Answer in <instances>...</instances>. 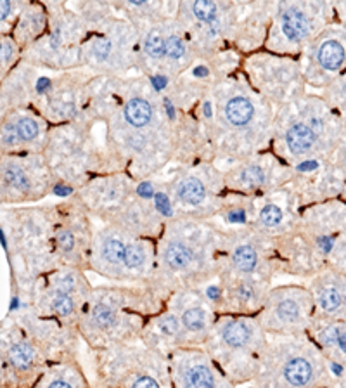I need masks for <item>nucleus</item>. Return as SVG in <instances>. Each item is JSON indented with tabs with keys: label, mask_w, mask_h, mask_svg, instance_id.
<instances>
[{
	"label": "nucleus",
	"mask_w": 346,
	"mask_h": 388,
	"mask_svg": "<svg viewBox=\"0 0 346 388\" xmlns=\"http://www.w3.org/2000/svg\"><path fill=\"white\" fill-rule=\"evenodd\" d=\"M206 354L230 383L253 382L266 345V333L257 319L225 315L215 321L206 341Z\"/></svg>",
	"instance_id": "obj_1"
},
{
	"label": "nucleus",
	"mask_w": 346,
	"mask_h": 388,
	"mask_svg": "<svg viewBox=\"0 0 346 388\" xmlns=\"http://www.w3.org/2000/svg\"><path fill=\"white\" fill-rule=\"evenodd\" d=\"M97 388H173L168 362L149 347L118 345L103 352Z\"/></svg>",
	"instance_id": "obj_2"
},
{
	"label": "nucleus",
	"mask_w": 346,
	"mask_h": 388,
	"mask_svg": "<svg viewBox=\"0 0 346 388\" xmlns=\"http://www.w3.org/2000/svg\"><path fill=\"white\" fill-rule=\"evenodd\" d=\"M213 241L206 229L193 224H173L160 246V267L170 279L183 276L194 279L210 267Z\"/></svg>",
	"instance_id": "obj_3"
},
{
	"label": "nucleus",
	"mask_w": 346,
	"mask_h": 388,
	"mask_svg": "<svg viewBox=\"0 0 346 388\" xmlns=\"http://www.w3.org/2000/svg\"><path fill=\"white\" fill-rule=\"evenodd\" d=\"M127 297L116 290H99L85 307L82 331L93 345H107L135 338L139 322L123 314ZM116 345V347H118Z\"/></svg>",
	"instance_id": "obj_4"
},
{
	"label": "nucleus",
	"mask_w": 346,
	"mask_h": 388,
	"mask_svg": "<svg viewBox=\"0 0 346 388\" xmlns=\"http://www.w3.org/2000/svg\"><path fill=\"white\" fill-rule=\"evenodd\" d=\"M173 388H236L210 355L197 348H179L168 361Z\"/></svg>",
	"instance_id": "obj_5"
},
{
	"label": "nucleus",
	"mask_w": 346,
	"mask_h": 388,
	"mask_svg": "<svg viewBox=\"0 0 346 388\" xmlns=\"http://www.w3.org/2000/svg\"><path fill=\"white\" fill-rule=\"evenodd\" d=\"M85 281L75 269H63L50 276L49 288L43 293V305L54 318L70 321L82 308Z\"/></svg>",
	"instance_id": "obj_6"
},
{
	"label": "nucleus",
	"mask_w": 346,
	"mask_h": 388,
	"mask_svg": "<svg viewBox=\"0 0 346 388\" xmlns=\"http://www.w3.org/2000/svg\"><path fill=\"white\" fill-rule=\"evenodd\" d=\"M0 355L17 378L31 376L42 364L40 350L35 341L14 324L0 329Z\"/></svg>",
	"instance_id": "obj_7"
},
{
	"label": "nucleus",
	"mask_w": 346,
	"mask_h": 388,
	"mask_svg": "<svg viewBox=\"0 0 346 388\" xmlns=\"http://www.w3.org/2000/svg\"><path fill=\"white\" fill-rule=\"evenodd\" d=\"M263 312L257 319L265 333L284 331L298 326L305 318V301L293 290H279L266 297Z\"/></svg>",
	"instance_id": "obj_8"
},
{
	"label": "nucleus",
	"mask_w": 346,
	"mask_h": 388,
	"mask_svg": "<svg viewBox=\"0 0 346 388\" xmlns=\"http://www.w3.org/2000/svg\"><path fill=\"white\" fill-rule=\"evenodd\" d=\"M40 191V181L30 163L16 156L0 158V201L33 200Z\"/></svg>",
	"instance_id": "obj_9"
},
{
	"label": "nucleus",
	"mask_w": 346,
	"mask_h": 388,
	"mask_svg": "<svg viewBox=\"0 0 346 388\" xmlns=\"http://www.w3.org/2000/svg\"><path fill=\"white\" fill-rule=\"evenodd\" d=\"M42 135V125L33 114L23 113L21 110L10 111L0 124V151L13 153L35 144Z\"/></svg>",
	"instance_id": "obj_10"
},
{
	"label": "nucleus",
	"mask_w": 346,
	"mask_h": 388,
	"mask_svg": "<svg viewBox=\"0 0 346 388\" xmlns=\"http://www.w3.org/2000/svg\"><path fill=\"white\" fill-rule=\"evenodd\" d=\"M172 312L179 318L187 341H197V343L206 341L215 321L211 318L210 308L203 301H196L193 298L179 294L175 298V308H172Z\"/></svg>",
	"instance_id": "obj_11"
},
{
	"label": "nucleus",
	"mask_w": 346,
	"mask_h": 388,
	"mask_svg": "<svg viewBox=\"0 0 346 388\" xmlns=\"http://www.w3.org/2000/svg\"><path fill=\"white\" fill-rule=\"evenodd\" d=\"M123 229H107L97 236L93 244V257H96V267L100 272L120 276L123 272L125 250L130 239Z\"/></svg>",
	"instance_id": "obj_12"
},
{
	"label": "nucleus",
	"mask_w": 346,
	"mask_h": 388,
	"mask_svg": "<svg viewBox=\"0 0 346 388\" xmlns=\"http://www.w3.org/2000/svg\"><path fill=\"white\" fill-rule=\"evenodd\" d=\"M225 293L234 308L241 312L258 311L269 297L262 279L237 274H232V279L227 283V288L223 290V294Z\"/></svg>",
	"instance_id": "obj_13"
},
{
	"label": "nucleus",
	"mask_w": 346,
	"mask_h": 388,
	"mask_svg": "<svg viewBox=\"0 0 346 388\" xmlns=\"http://www.w3.org/2000/svg\"><path fill=\"white\" fill-rule=\"evenodd\" d=\"M146 336L151 345L149 348L156 352H160V347H170L173 354L175 350L182 348L180 345L187 343L179 318L172 311H167L158 315V318H154L151 321L147 333L144 331V338Z\"/></svg>",
	"instance_id": "obj_14"
},
{
	"label": "nucleus",
	"mask_w": 346,
	"mask_h": 388,
	"mask_svg": "<svg viewBox=\"0 0 346 388\" xmlns=\"http://www.w3.org/2000/svg\"><path fill=\"white\" fill-rule=\"evenodd\" d=\"M230 272L237 276L257 278L262 271V250L251 239H241L230 250Z\"/></svg>",
	"instance_id": "obj_15"
},
{
	"label": "nucleus",
	"mask_w": 346,
	"mask_h": 388,
	"mask_svg": "<svg viewBox=\"0 0 346 388\" xmlns=\"http://www.w3.org/2000/svg\"><path fill=\"white\" fill-rule=\"evenodd\" d=\"M151 262H153V244L140 238L130 239L125 250L123 272L132 276L140 274L151 267Z\"/></svg>",
	"instance_id": "obj_16"
},
{
	"label": "nucleus",
	"mask_w": 346,
	"mask_h": 388,
	"mask_svg": "<svg viewBox=\"0 0 346 388\" xmlns=\"http://www.w3.org/2000/svg\"><path fill=\"white\" fill-rule=\"evenodd\" d=\"M37 388H90L75 366L63 364L43 373Z\"/></svg>",
	"instance_id": "obj_17"
},
{
	"label": "nucleus",
	"mask_w": 346,
	"mask_h": 388,
	"mask_svg": "<svg viewBox=\"0 0 346 388\" xmlns=\"http://www.w3.org/2000/svg\"><path fill=\"white\" fill-rule=\"evenodd\" d=\"M43 28V14L38 13L33 6L24 9L23 13H20V17H17L16 23V30H14V35H16V44L20 47H24L27 44H30L35 37L42 31Z\"/></svg>",
	"instance_id": "obj_18"
},
{
	"label": "nucleus",
	"mask_w": 346,
	"mask_h": 388,
	"mask_svg": "<svg viewBox=\"0 0 346 388\" xmlns=\"http://www.w3.org/2000/svg\"><path fill=\"white\" fill-rule=\"evenodd\" d=\"M225 118L234 127H244L253 118V106L246 97H232L225 106Z\"/></svg>",
	"instance_id": "obj_19"
},
{
	"label": "nucleus",
	"mask_w": 346,
	"mask_h": 388,
	"mask_svg": "<svg viewBox=\"0 0 346 388\" xmlns=\"http://www.w3.org/2000/svg\"><path fill=\"white\" fill-rule=\"evenodd\" d=\"M286 142L293 153L303 154L306 153V151L312 149L313 142H315V134H313V130L310 127H306V125L303 124H298V125H293V127L287 130Z\"/></svg>",
	"instance_id": "obj_20"
},
{
	"label": "nucleus",
	"mask_w": 346,
	"mask_h": 388,
	"mask_svg": "<svg viewBox=\"0 0 346 388\" xmlns=\"http://www.w3.org/2000/svg\"><path fill=\"white\" fill-rule=\"evenodd\" d=\"M54 246L56 251L64 258H71L78 253V246H80V238L78 232L73 227L68 225H61L54 234Z\"/></svg>",
	"instance_id": "obj_21"
},
{
	"label": "nucleus",
	"mask_w": 346,
	"mask_h": 388,
	"mask_svg": "<svg viewBox=\"0 0 346 388\" xmlns=\"http://www.w3.org/2000/svg\"><path fill=\"white\" fill-rule=\"evenodd\" d=\"M176 196L186 207H201L206 200V188L197 179H187L176 189Z\"/></svg>",
	"instance_id": "obj_22"
},
{
	"label": "nucleus",
	"mask_w": 346,
	"mask_h": 388,
	"mask_svg": "<svg viewBox=\"0 0 346 388\" xmlns=\"http://www.w3.org/2000/svg\"><path fill=\"white\" fill-rule=\"evenodd\" d=\"M283 31L289 40H301L308 31V21L300 10L289 9L283 14Z\"/></svg>",
	"instance_id": "obj_23"
},
{
	"label": "nucleus",
	"mask_w": 346,
	"mask_h": 388,
	"mask_svg": "<svg viewBox=\"0 0 346 388\" xmlns=\"http://www.w3.org/2000/svg\"><path fill=\"white\" fill-rule=\"evenodd\" d=\"M125 118L133 127H144L153 118V107L146 99L135 97V99H130L125 106Z\"/></svg>",
	"instance_id": "obj_24"
},
{
	"label": "nucleus",
	"mask_w": 346,
	"mask_h": 388,
	"mask_svg": "<svg viewBox=\"0 0 346 388\" xmlns=\"http://www.w3.org/2000/svg\"><path fill=\"white\" fill-rule=\"evenodd\" d=\"M345 61V49L340 42L327 40L319 49V63L326 70H340Z\"/></svg>",
	"instance_id": "obj_25"
},
{
	"label": "nucleus",
	"mask_w": 346,
	"mask_h": 388,
	"mask_svg": "<svg viewBox=\"0 0 346 388\" xmlns=\"http://www.w3.org/2000/svg\"><path fill=\"white\" fill-rule=\"evenodd\" d=\"M20 56V45L13 37L0 35V80L10 71Z\"/></svg>",
	"instance_id": "obj_26"
},
{
	"label": "nucleus",
	"mask_w": 346,
	"mask_h": 388,
	"mask_svg": "<svg viewBox=\"0 0 346 388\" xmlns=\"http://www.w3.org/2000/svg\"><path fill=\"white\" fill-rule=\"evenodd\" d=\"M317 301H319V307L322 308L327 314H333V312L340 311L343 307V293L333 285L322 286L317 294Z\"/></svg>",
	"instance_id": "obj_27"
},
{
	"label": "nucleus",
	"mask_w": 346,
	"mask_h": 388,
	"mask_svg": "<svg viewBox=\"0 0 346 388\" xmlns=\"http://www.w3.org/2000/svg\"><path fill=\"white\" fill-rule=\"evenodd\" d=\"M283 218H284V214L283 210H280V207H277V204L273 203H266L265 207L260 210L258 224L262 225L263 229H273L277 227V225H280Z\"/></svg>",
	"instance_id": "obj_28"
},
{
	"label": "nucleus",
	"mask_w": 346,
	"mask_h": 388,
	"mask_svg": "<svg viewBox=\"0 0 346 388\" xmlns=\"http://www.w3.org/2000/svg\"><path fill=\"white\" fill-rule=\"evenodd\" d=\"M193 13L203 23H210L216 17V3L210 0H197L193 3Z\"/></svg>",
	"instance_id": "obj_29"
},
{
	"label": "nucleus",
	"mask_w": 346,
	"mask_h": 388,
	"mask_svg": "<svg viewBox=\"0 0 346 388\" xmlns=\"http://www.w3.org/2000/svg\"><path fill=\"white\" fill-rule=\"evenodd\" d=\"M263 179H265V175H263V170L260 167H248L239 174L241 186L246 189L257 188V186L262 184Z\"/></svg>",
	"instance_id": "obj_30"
},
{
	"label": "nucleus",
	"mask_w": 346,
	"mask_h": 388,
	"mask_svg": "<svg viewBox=\"0 0 346 388\" xmlns=\"http://www.w3.org/2000/svg\"><path fill=\"white\" fill-rule=\"evenodd\" d=\"M144 47H146V52L149 54L151 57L160 59V57L165 56V38L161 37L158 31H153V33H149V37L146 38Z\"/></svg>",
	"instance_id": "obj_31"
},
{
	"label": "nucleus",
	"mask_w": 346,
	"mask_h": 388,
	"mask_svg": "<svg viewBox=\"0 0 346 388\" xmlns=\"http://www.w3.org/2000/svg\"><path fill=\"white\" fill-rule=\"evenodd\" d=\"M183 52H186V47L179 37H170L168 40H165V56H168L170 59H180Z\"/></svg>",
	"instance_id": "obj_32"
},
{
	"label": "nucleus",
	"mask_w": 346,
	"mask_h": 388,
	"mask_svg": "<svg viewBox=\"0 0 346 388\" xmlns=\"http://www.w3.org/2000/svg\"><path fill=\"white\" fill-rule=\"evenodd\" d=\"M17 3L10 2V0H0V28H6L10 23L14 16H16Z\"/></svg>",
	"instance_id": "obj_33"
},
{
	"label": "nucleus",
	"mask_w": 346,
	"mask_h": 388,
	"mask_svg": "<svg viewBox=\"0 0 346 388\" xmlns=\"http://www.w3.org/2000/svg\"><path fill=\"white\" fill-rule=\"evenodd\" d=\"M154 203H156V208L160 210L161 215H172V204L167 194L154 193Z\"/></svg>",
	"instance_id": "obj_34"
},
{
	"label": "nucleus",
	"mask_w": 346,
	"mask_h": 388,
	"mask_svg": "<svg viewBox=\"0 0 346 388\" xmlns=\"http://www.w3.org/2000/svg\"><path fill=\"white\" fill-rule=\"evenodd\" d=\"M111 50V44L106 40H97L96 44H93V52H96V56L99 57H106L107 54H110Z\"/></svg>",
	"instance_id": "obj_35"
},
{
	"label": "nucleus",
	"mask_w": 346,
	"mask_h": 388,
	"mask_svg": "<svg viewBox=\"0 0 346 388\" xmlns=\"http://www.w3.org/2000/svg\"><path fill=\"white\" fill-rule=\"evenodd\" d=\"M227 221L232 222V224H243V222L246 221V214H244V210H241V208L230 210L229 215H227Z\"/></svg>",
	"instance_id": "obj_36"
},
{
	"label": "nucleus",
	"mask_w": 346,
	"mask_h": 388,
	"mask_svg": "<svg viewBox=\"0 0 346 388\" xmlns=\"http://www.w3.org/2000/svg\"><path fill=\"white\" fill-rule=\"evenodd\" d=\"M333 347H338L341 352H343V354H346V329L340 328V335H338L336 343H334Z\"/></svg>",
	"instance_id": "obj_37"
},
{
	"label": "nucleus",
	"mask_w": 346,
	"mask_h": 388,
	"mask_svg": "<svg viewBox=\"0 0 346 388\" xmlns=\"http://www.w3.org/2000/svg\"><path fill=\"white\" fill-rule=\"evenodd\" d=\"M139 194L142 197H154V193H153V188H151V184H142V186H140Z\"/></svg>",
	"instance_id": "obj_38"
},
{
	"label": "nucleus",
	"mask_w": 346,
	"mask_h": 388,
	"mask_svg": "<svg viewBox=\"0 0 346 388\" xmlns=\"http://www.w3.org/2000/svg\"><path fill=\"white\" fill-rule=\"evenodd\" d=\"M7 368H9V366L6 364V361H3L2 355H0V382L7 378Z\"/></svg>",
	"instance_id": "obj_39"
},
{
	"label": "nucleus",
	"mask_w": 346,
	"mask_h": 388,
	"mask_svg": "<svg viewBox=\"0 0 346 388\" xmlns=\"http://www.w3.org/2000/svg\"><path fill=\"white\" fill-rule=\"evenodd\" d=\"M315 167H317L315 161H306V163L300 165V170H303V172H308V170H313V168H315Z\"/></svg>",
	"instance_id": "obj_40"
},
{
	"label": "nucleus",
	"mask_w": 346,
	"mask_h": 388,
	"mask_svg": "<svg viewBox=\"0 0 346 388\" xmlns=\"http://www.w3.org/2000/svg\"><path fill=\"white\" fill-rule=\"evenodd\" d=\"M2 113H3V100H2V97H0V124H2L3 117H6V114H2Z\"/></svg>",
	"instance_id": "obj_41"
},
{
	"label": "nucleus",
	"mask_w": 346,
	"mask_h": 388,
	"mask_svg": "<svg viewBox=\"0 0 346 388\" xmlns=\"http://www.w3.org/2000/svg\"><path fill=\"white\" fill-rule=\"evenodd\" d=\"M343 305H345V308H346V291L343 293Z\"/></svg>",
	"instance_id": "obj_42"
},
{
	"label": "nucleus",
	"mask_w": 346,
	"mask_h": 388,
	"mask_svg": "<svg viewBox=\"0 0 346 388\" xmlns=\"http://www.w3.org/2000/svg\"><path fill=\"white\" fill-rule=\"evenodd\" d=\"M246 388H258V387H255V385H253V387H246Z\"/></svg>",
	"instance_id": "obj_43"
},
{
	"label": "nucleus",
	"mask_w": 346,
	"mask_h": 388,
	"mask_svg": "<svg viewBox=\"0 0 346 388\" xmlns=\"http://www.w3.org/2000/svg\"><path fill=\"white\" fill-rule=\"evenodd\" d=\"M345 388H346V385H345Z\"/></svg>",
	"instance_id": "obj_44"
}]
</instances>
